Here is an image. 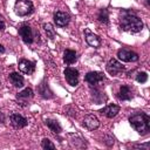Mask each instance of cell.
Returning <instances> with one entry per match:
<instances>
[{"label":"cell","mask_w":150,"mask_h":150,"mask_svg":"<svg viewBox=\"0 0 150 150\" xmlns=\"http://www.w3.org/2000/svg\"><path fill=\"white\" fill-rule=\"evenodd\" d=\"M39 93L43 98H52L53 97V93L49 90L48 88V83H41L39 87Z\"/></svg>","instance_id":"cell-20"},{"label":"cell","mask_w":150,"mask_h":150,"mask_svg":"<svg viewBox=\"0 0 150 150\" xmlns=\"http://www.w3.org/2000/svg\"><path fill=\"white\" fill-rule=\"evenodd\" d=\"M117 56L121 61L123 62H136L138 60V54L132 52V50H129V49H125V48H122L117 52Z\"/></svg>","instance_id":"cell-6"},{"label":"cell","mask_w":150,"mask_h":150,"mask_svg":"<svg viewBox=\"0 0 150 150\" xmlns=\"http://www.w3.org/2000/svg\"><path fill=\"white\" fill-rule=\"evenodd\" d=\"M9 121L14 129H22L28 124V121L26 117H23L20 114H15V112L9 116Z\"/></svg>","instance_id":"cell-8"},{"label":"cell","mask_w":150,"mask_h":150,"mask_svg":"<svg viewBox=\"0 0 150 150\" xmlns=\"http://www.w3.org/2000/svg\"><path fill=\"white\" fill-rule=\"evenodd\" d=\"M33 90L30 89V88H26V89H23L22 91H20V93H18V95H16V101L22 105V107H25L27 103H28V101L33 97Z\"/></svg>","instance_id":"cell-14"},{"label":"cell","mask_w":150,"mask_h":150,"mask_svg":"<svg viewBox=\"0 0 150 150\" xmlns=\"http://www.w3.org/2000/svg\"><path fill=\"white\" fill-rule=\"evenodd\" d=\"M76 52L73 49H66L63 53V61L66 64H73L76 61Z\"/></svg>","instance_id":"cell-18"},{"label":"cell","mask_w":150,"mask_h":150,"mask_svg":"<svg viewBox=\"0 0 150 150\" xmlns=\"http://www.w3.org/2000/svg\"><path fill=\"white\" fill-rule=\"evenodd\" d=\"M19 35H20V38L22 39V41L26 45H30L34 41V33H33L30 26L27 25V23H23V25L20 26V28H19Z\"/></svg>","instance_id":"cell-4"},{"label":"cell","mask_w":150,"mask_h":150,"mask_svg":"<svg viewBox=\"0 0 150 150\" xmlns=\"http://www.w3.org/2000/svg\"><path fill=\"white\" fill-rule=\"evenodd\" d=\"M136 80H137V82H139V83H144V82H146V80H148V74H146L145 71H139V73H137V75H136Z\"/></svg>","instance_id":"cell-23"},{"label":"cell","mask_w":150,"mask_h":150,"mask_svg":"<svg viewBox=\"0 0 150 150\" xmlns=\"http://www.w3.org/2000/svg\"><path fill=\"white\" fill-rule=\"evenodd\" d=\"M46 125L50 129L52 132L54 134H60L62 131V128L60 125V123L56 121V120H52V118H47L46 120Z\"/></svg>","instance_id":"cell-19"},{"label":"cell","mask_w":150,"mask_h":150,"mask_svg":"<svg viewBox=\"0 0 150 150\" xmlns=\"http://www.w3.org/2000/svg\"><path fill=\"white\" fill-rule=\"evenodd\" d=\"M43 29H45V32L47 34V38H49L50 40L55 39L56 33H55V30H54V28H53V26L50 23H43Z\"/></svg>","instance_id":"cell-21"},{"label":"cell","mask_w":150,"mask_h":150,"mask_svg":"<svg viewBox=\"0 0 150 150\" xmlns=\"http://www.w3.org/2000/svg\"><path fill=\"white\" fill-rule=\"evenodd\" d=\"M117 97L121 100V101H129L132 98V91L130 89V87L128 86H121L120 87V90L117 93Z\"/></svg>","instance_id":"cell-16"},{"label":"cell","mask_w":150,"mask_h":150,"mask_svg":"<svg viewBox=\"0 0 150 150\" xmlns=\"http://www.w3.org/2000/svg\"><path fill=\"white\" fill-rule=\"evenodd\" d=\"M2 53H5V48H4V47L0 45V54H2Z\"/></svg>","instance_id":"cell-26"},{"label":"cell","mask_w":150,"mask_h":150,"mask_svg":"<svg viewBox=\"0 0 150 150\" xmlns=\"http://www.w3.org/2000/svg\"><path fill=\"white\" fill-rule=\"evenodd\" d=\"M2 29H5V21L2 19V16L0 15V30H2Z\"/></svg>","instance_id":"cell-25"},{"label":"cell","mask_w":150,"mask_h":150,"mask_svg":"<svg viewBox=\"0 0 150 150\" xmlns=\"http://www.w3.org/2000/svg\"><path fill=\"white\" fill-rule=\"evenodd\" d=\"M105 68H107V71H108L110 75H112V76H118L120 74H122V73L125 70L124 66H123L121 62H118L117 60H115V59H110V60L108 61Z\"/></svg>","instance_id":"cell-5"},{"label":"cell","mask_w":150,"mask_h":150,"mask_svg":"<svg viewBox=\"0 0 150 150\" xmlns=\"http://www.w3.org/2000/svg\"><path fill=\"white\" fill-rule=\"evenodd\" d=\"M70 21V16L68 13L66 12H61V11H57L55 12L54 14V22L56 26L59 27H66Z\"/></svg>","instance_id":"cell-9"},{"label":"cell","mask_w":150,"mask_h":150,"mask_svg":"<svg viewBox=\"0 0 150 150\" xmlns=\"http://www.w3.org/2000/svg\"><path fill=\"white\" fill-rule=\"evenodd\" d=\"M19 69L20 71H22L23 74H33L34 70H35V62L33 61H29V60H26V59H21L19 61Z\"/></svg>","instance_id":"cell-13"},{"label":"cell","mask_w":150,"mask_h":150,"mask_svg":"<svg viewBox=\"0 0 150 150\" xmlns=\"http://www.w3.org/2000/svg\"><path fill=\"white\" fill-rule=\"evenodd\" d=\"M130 125L141 135H146L150 130L149 116L144 112H135L129 117Z\"/></svg>","instance_id":"cell-2"},{"label":"cell","mask_w":150,"mask_h":150,"mask_svg":"<svg viewBox=\"0 0 150 150\" xmlns=\"http://www.w3.org/2000/svg\"><path fill=\"white\" fill-rule=\"evenodd\" d=\"M84 80H86V82H87L88 84L95 86V84H97L98 82H101V81L104 80V75H103V73H101V71H89V73L86 74Z\"/></svg>","instance_id":"cell-10"},{"label":"cell","mask_w":150,"mask_h":150,"mask_svg":"<svg viewBox=\"0 0 150 150\" xmlns=\"http://www.w3.org/2000/svg\"><path fill=\"white\" fill-rule=\"evenodd\" d=\"M145 2H146V5H149V0H145Z\"/></svg>","instance_id":"cell-27"},{"label":"cell","mask_w":150,"mask_h":150,"mask_svg":"<svg viewBox=\"0 0 150 150\" xmlns=\"http://www.w3.org/2000/svg\"><path fill=\"white\" fill-rule=\"evenodd\" d=\"M34 11V5L30 0H16L14 5V12L19 16H27Z\"/></svg>","instance_id":"cell-3"},{"label":"cell","mask_w":150,"mask_h":150,"mask_svg":"<svg viewBox=\"0 0 150 150\" xmlns=\"http://www.w3.org/2000/svg\"><path fill=\"white\" fill-rule=\"evenodd\" d=\"M98 21L107 25L108 21H109V14H108V11L107 9H101L100 13H98Z\"/></svg>","instance_id":"cell-22"},{"label":"cell","mask_w":150,"mask_h":150,"mask_svg":"<svg viewBox=\"0 0 150 150\" xmlns=\"http://www.w3.org/2000/svg\"><path fill=\"white\" fill-rule=\"evenodd\" d=\"M100 112L108 118H112L120 112V107L117 104H109V105L104 107L103 109H101Z\"/></svg>","instance_id":"cell-15"},{"label":"cell","mask_w":150,"mask_h":150,"mask_svg":"<svg viewBox=\"0 0 150 150\" xmlns=\"http://www.w3.org/2000/svg\"><path fill=\"white\" fill-rule=\"evenodd\" d=\"M121 28L125 32L138 33L143 28L142 20L130 11H124L121 14Z\"/></svg>","instance_id":"cell-1"},{"label":"cell","mask_w":150,"mask_h":150,"mask_svg":"<svg viewBox=\"0 0 150 150\" xmlns=\"http://www.w3.org/2000/svg\"><path fill=\"white\" fill-rule=\"evenodd\" d=\"M64 77L69 86H76L79 83V70L71 67H67L64 69Z\"/></svg>","instance_id":"cell-7"},{"label":"cell","mask_w":150,"mask_h":150,"mask_svg":"<svg viewBox=\"0 0 150 150\" xmlns=\"http://www.w3.org/2000/svg\"><path fill=\"white\" fill-rule=\"evenodd\" d=\"M9 81H11V83L14 87H18V88L22 87L23 86V82H25L23 77L19 73H16V71H13V73L9 74Z\"/></svg>","instance_id":"cell-17"},{"label":"cell","mask_w":150,"mask_h":150,"mask_svg":"<svg viewBox=\"0 0 150 150\" xmlns=\"http://www.w3.org/2000/svg\"><path fill=\"white\" fill-rule=\"evenodd\" d=\"M41 146L43 149H55V145L48 139V138H43L41 142Z\"/></svg>","instance_id":"cell-24"},{"label":"cell","mask_w":150,"mask_h":150,"mask_svg":"<svg viewBox=\"0 0 150 150\" xmlns=\"http://www.w3.org/2000/svg\"><path fill=\"white\" fill-rule=\"evenodd\" d=\"M83 127H86L88 130H96L100 127V121L95 115H86L83 118Z\"/></svg>","instance_id":"cell-12"},{"label":"cell","mask_w":150,"mask_h":150,"mask_svg":"<svg viewBox=\"0 0 150 150\" xmlns=\"http://www.w3.org/2000/svg\"><path fill=\"white\" fill-rule=\"evenodd\" d=\"M84 36H86V41L87 43L90 46V47H94V48H98L101 46V39L94 34L93 32H90V29L86 28L84 29Z\"/></svg>","instance_id":"cell-11"}]
</instances>
